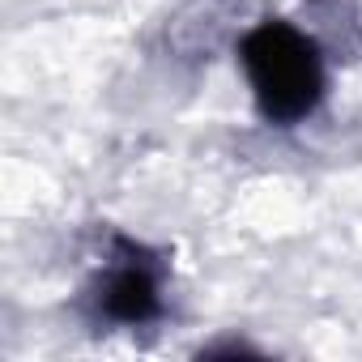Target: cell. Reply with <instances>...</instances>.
Here are the masks:
<instances>
[{"instance_id":"1","label":"cell","mask_w":362,"mask_h":362,"mask_svg":"<svg viewBox=\"0 0 362 362\" xmlns=\"http://www.w3.org/2000/svg\"><path fill=\"white\" fill-rule=\"evenodd\" d=\"M239 60L256 107L269 124L290 128L307 119L324 98V56L315 39L294 30L290 22H260L243 35Z\"/></svg>"},{"instance_id":"2","label":"cell","mask_w":362,"mask_h":362,"mask_svg":"<svg viewBox=\"0 0 362 362\" xmlns=\"http://www.w3.org/2000/svg\"><path fill=\"white\" fill-rule=\"evenodd\" d=\"M94 307L103 320L111 324H149L162 315V286H158V269L153 260H145L141 247L119 243L115 264H107V273L98 277L94 290Z\"/></svg>"}]
</instances>
